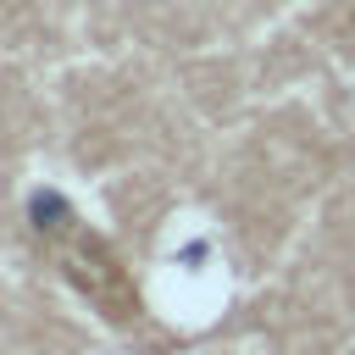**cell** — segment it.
<instances>
[{
	"label": "cell",
	"instance_id": "1",
	"mask_svg": "<svg viewBox=\"0 0 355 355\" xmlns=\"http://www.w3.org/2000/svg\"><path fill=\"white\" fill-rule=\"evenodd\" d=\"M33 227H39V239L50 244V255H55V266L105 311V316H116V322H128L133 311H139V294H133V283H128V272H122V261L111 255V244L89 227V222H78L55 194L50 200H39L33 205Z\"/></svg>",
	"mask_w": 355,
	"mask_h": 355
}]
</instances>
